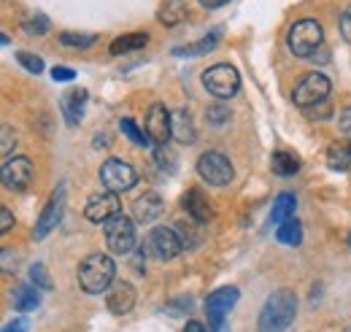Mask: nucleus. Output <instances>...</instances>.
Instances as JSON below:
<instances>
[{
    "instance_id": "ea45409f",
    "label": "nucleus",
    "mask_w": 351,
    "mask_h": 332,
    "mask_svg": "<svg viewBox=\"0 0 351 332\" xmlns=\"http://www.w3.org/2000/svg\"><path fill=\"white\" fill-rule=\"evenodd\" d=\"M27 327H30V324H27V319H25V316H19V319L8 322V324L3 327V332H25Z\"/></svg>"
},
{
    "instance_id": "79ce46f5",
    "label": "nucleus",
    "mask_w": 351,
    "mask_h": 332,
    "mask_svg": "<svg viewBox=\"0 0 351 332\" xmlns=\"http://www.w3.org/2000/svg\"><path fill=\"white\" fill-rule=\"evenodd\" d=\"M184 332H206V327H203L200 322H186V327H184Z\"/></svg>"
},
{
    "instance_id": "4be33fe9",
    "label": "nucleus",
    "mask_w": 351,
    "mask_h": 332,
    "mask_svg": "<svg viewBox=\"0 0 351 332\" xmlns=\"http://www.w3.org/2000/svg\"><path fill=\"white\" fill-rule=\"evenodd\" d=\"M295 208H298V198L292 192H281L276 200H273V211H270V222L273 224H284L295 216Z\"/></svg>"
},
{
    "instance_id": "f03ea898",
    "label": "nucleus",
    "mask_w": 351,
    "mask_h": 332,
    "mask_svg": "<svg viewBox=\"0 0 351 332\" xmlns=\"http://www.w3.org/2000/svg\"><path fill=\"white\" fill-rule=\"evenodd\" d=\"M114 273H117L114 259L103 251H95V254L82 259L76 276H79V287L87 294H100V292L114 287Z\"/></svg>"
},
{
    "instance_id": "473e14b6",
    "label": "nucleus",
    "mask_w": 351,
    "mask_h": 332,
    "mask_svg": "<svg viewBox=\"0 0 351 332\" xmlns=\"http://www.w3.org/2000/svg\"><path fill=\"white\" fill-rule=\"evenodd\" d=\"M30 281H33L38 289H51V278H49L44 265H33V268H30Z\"/></svg>"
},
{
    "instance_id": "9d476101",
    "label": "nucleus",
    "mask_w": 351,
    "mask_h": 332,
    "mask_svg": "<svg viewBox=\"0 0 351 332\" xmlns=\"http://www.w3.org/2000/svg\"><path fill=\"white\" fill-rule=\"evenodd\" d=\"M135 241H138V235H135L132 219L119 213L111 222H106V244L114 254H130L135 249Z\"/></svg>"
},
{
    "instance_id": "423d86ee",
    "label": "nucleus",
    "mask_w": 351,
    "mask_h": 332,
    "mask_svg": "<svg viewBox=\"0 0 351 332\" xmlns=\"http://www.w3.org/2000/svg\"><path fill=\"white\" fill-rule=\"evenodd\" d=\"M186 249L178 230L176 227H154L149 235H146V244H143V251L154 259H173L181 251Z\"/></svg>"
},
{
    "instance_id": "7ed1b4c3",
    "label": "nucleus",
    "mask_w": 351,
    "mask_h": 332,
    "mask_svg": "<svg viewBox=\"0 0 351 332\" xmlns=\"http://www.w3.org/2000/svg\"><path fill=\"white\" fill-rule=\"evenodd\" d=\"M322 41H324V30L316 19H300L287 33V46L295 57H313V51L322 49Z\"/></svg>"
},
{
    "instance_id": "f3484780",
    "label": "nucleus",
    "mask_w": 351,
    "mask_h": 332,
    "mask_svg": "<svg viewBox=\"0 0 351 332\" xmlns=\"http://www.w3.org/2000/svg\"><path fill=\"white\" fill-rule=\"evenodd\" d=\"M162 213V198L157 192H143L135 203H132V216L141 224H152L157 216Z\"/></svg>"
},
{
    "instance_id": "c85d7f7f",
    "label": "nucleus",
    "mask_w": 351,
    "mask_h": 332,
    "mask_svg": "<svg viewBox=\"0 0 351 332\" xmlns=\"http://www.w3.org/2000/svg\"><path fill=\"white\" fill-rule=\"evenodd\" d=\"M22 30L27 36H46L49 33V19L44 14H30V16L22 19Z\"/></svg>"
},
{
    "instance_id": "5701e85b",
    "label": "nucleus",
    "mask_w": 351,
    "mask_h": 332,
    "mask_svg": "<svg viewBox=\"0 0 351 332\" xmlns=\"http://www.w3.org/2000/svg\"><path fill=\"white\" fill-rule=\"evenodd\" d=\"M146 43H149L146 33H128V36H119L117 41H111V54L122 57V54H130V51H141Z\"/></svg>"
},
{
    "instance_id": "e433bc0d",
    "label": "nucleus",
    "mask_w": 351,
    "mask_h": 332,
    "mask_svg": "<svg viewBox=\"0 0 351 332\" xmlns=\"http://www.w3.org/2000/svg\"><path fill=\"white\" fill-rule=\"evenodd\" d=\"M338 127H341V132H343V135H349L351 138V106H346V108L341 111V117H338Z\"/></svg>"
},
{
    "instance_id": "a19ab883",
    "label": "nucleus",
    "mask_w": 351,
    "mask_h": 332,
    "mask_svg": "<svg viewBox=\"0 0 351 332\" xmlns=\"http://www.w3.org/2000/svg\"><path fill=\"white\" fill-rule=\"evenodd\" d=\"M224 3H230V0H200L203 8H219V5H224Z\"/></svg>"
},
{
    "instance_id": "7c9ffc66",
    "label": "nucleus",
    "mask_w": 351,
    "mask_h": 332,
    "mask_svg": "<svg viewBox=\"0 0 351 332\" xmlns=\"http://www.w3.org/2000/svg\"><path fill=\"white\" fill-rule=\"evenodd\" d=\"M60 41L65 46H76V49H89L92 43L97 41V36H84V33H62Z\"/></svg>"
},
{
    "instance_id": "37998d69",
    "label": "nucleus",
    "mask_w": 351,
    "mask_h": 332,
    "mask_svg": "<svg viewBox=\"0 0 351 332\" xmlns=\"http://www.w3.org/2000/svg\"><path fill=\"white\" fill-rule=\"evenodd\" d=\"M349 244H351V235H349Z\"/></svg>"
},
{
    "instance_id": "0eeeda50",
    "label": "nucleus",
    "mask_w": 351,
    "mask_h": 332,
    "mask_svg": "<svg viewBox=\"0 0 351 332\" xmlns=\"http://www.w3.org/2000/svg\"><path fill=\"white\" fill-rule=\"evenodd\" d=\"M197 173L203 181H208L211 187H227L235 178L232 163L227 160V154L221 152H203L197 160Z\"/></svg>"
},
{
    "instance_id": "aec40b11",
    "label": "nucleus",
    "mask_w": 351,
    "mask_h": 332,
    "mask_svg": "<svg viewBox=\"0 0 351 332\" xmlns=\"http://www.w3.org/2000/svg\"><path fill=\"white\" fill-rule=\"evenodd\" d=\"M173 135L178 143H186V146L197 141V130H195V122L186 108H178L173 114Z\"/></svg>"
},
{
    "instance_id": "58836bf2",
    "label": "nucleus",
    "mask_w": 351,
    "mask_h": 332,
    "mask_svg": "<svg viewBox=\"0 0 351 332\" xmlns=\"http://www.w3.org/2000/svg\"><path fill=\"white\" fill-rule=\"evenodd\" d=\"M14 227V216L8 208H0V233H8Z\"/></svg>"
},
{
    "instance_id": "72a5a7b5",
    "label": "nucleus",
    "mask_w": 351,
    "mask_h": 332,
    "mask_svg": "<svg viewBox=\"0 0 351 332\" xmlns=\"http://www.w3.org/2000/svg\"><path fill=\"white\" fill-rule=\"evenodd\" d=\"M154 157H157V165L162 167V170H165V167H168V173H173L176 170L173 154H171L165 146H157V154H154Z\"/></svg>"
},
{
    "instance_id": "ddd939ff",
    "label": "nucleus",
    "mask_w": 351,
    "mask_h": 332,
    "mask_svg": "<svg viewBox=\"0 0 351 332\" xmlns=\"http://www.w3.org/2000/svg\"><path fill=\"white\" fill-rule=\"evenodd\" d=\"M146 132L157 146H165L171 132H173V117L162 103H152L149 114H146Z\"/></svg>"
},
{
    "instance_id": "c756f323",
    "label": "nucleus",
    "mask_w": 351,
    "mask_h": 332,
    "mask_svg": "<svg viewBox=\"0 0 351 332\" xmlns=\"http://www.w3.org/2000/svg\"><path fill=\"white\" fill-rule=\"evenodd\" d=\"M16 62H19L27 73H44V60L36 57L33 51H16Z\"/></svg>"
},
{
    "instance_id": "39448f33",
    "label": "nucleus",
    "mask_w": 351,
    "mask_h": 332,
    "mask_svg": "<svg viewBox=\"0 0 351 332\" xmlns=\"http://www.w3.org/2000/svg\"><path fill=\"white\" fill-rule=\"evenodd\" d=\"M330 89H332V84L324 73H308L306 79L298 82L295 92H292V100H295V106L308 111V108H316V106L327 103Z\"/></svg>"
},
{
    "instance_id": "cd10ccee",
    "label": "nucleus",
    "mask_w": 351,
    "mask_h": 332,
    "mask_svg": "<svg viewBox=\"0 0 351 332\" xmlns=\"http://www.w3.org/2000/svg\"><path fill=\"white\" fill-rule=\"evenodd\" d=\"M119 130L130 138L132 143H138V146H149V143H152L149 132H146V130H141V127L135 125L132 119H128V117H125V119H119Z\"/></svg>"
},
{
    "instance_id": "4c0bfd02",
    "label": "nucleus",
    "mask_w": 351,
    "mask_h": 332,
    "mask_svg": "<svg viewBox=\"0 0 351 332\" xmlns=\"http://www.w3.org/2000/svg\"><path fill=\"white\" fill-rule=\"evenodd\" d=\"M341 36H343V41L351 43V5L343 11V16H341Z\"/></svg>"
},
{
    "instance_id": "a211bd4d",
    "label": "nucleus",
    "mask_w": 351,
    "mask_h": 332,
    "mask_svg": "<svg viewBox=\"0 0 351 332\" xmlns=\"http://www.w3.org/2000/svg\"><path fill=\"white\" fill-rule=\"evenodd\" d=\"M87 89H73V92H65L62 100H60V108L65 114V122L68 125H79L82 117H84V108H87Z\"/></svg>"
},
{
    "instance_id": "a878e982",
    "label": "nucleus",
    "mask_w": 351,
    "mask_h": 332,
    "mask_svg": "<svg viewBox=\"0 0 351 332\" xmlns=\"http://www.w3.org/2000/svg\"><path fill=\"white\" fill-rule=\"evenodd\" d=\"M270 167L278 176H295L300 170V160L295 154H289V152H276L273 160H270Z\"/></svg>"
},
{
    "instance_id": "412c9836",
    "label": "nucleus",
    "mask_w": 351,
    "mask_h": 332,
    "mask_svg": "<svg viewBox=\"0 0 351 332\" xmlns=\"http://www.w3.org/2000/svg\"><path fill=\"white\" fill-rule=\"evenodd\" d=\"M186 16V0H162L160 3V11H157V19L165 25V27H176L181 25Z\"/></svg>"
},
{
    "instance_id": "6ab92c4d",
    "label": "nucleus",
    "mask_w": 351,
    "mask_h": 332,
    "mask_svg": "<svg viewBox=\"0 0 351 332\" xmlns=\"http://www.w3.org/2000/svg\"><path fill=\"white\" fill-rule=\"evenodd\" d=\"M221 38V27H214L208 36H203L200 41L195 43H186V46H178L173 54L176 57H200V54H206V51H211Z\"/></svg>"
},
{
    "instance_id": "2eb2a0df",
    "label": "nucleus",
    "mask_w": 351,
    "mask_h": 332,
    "mask_svg": "<svg viewBox=\"0 0 351 332\" xmlns=\"http://www.w3.org/2000/svg\"><path fill=\"white\" fill-rule=\"evenodd\" d=\"M106 305L114 316H125L135 308V287L130 281H117L111 289H108V297H106Z\"/></svg>"
},
{
    "instance_id": "f704fd0d",
    "label": "nucleus",
    "mask_w": 351,
    "mask_h": 332,
    "mask_svg": "<svg viewBox=\"0 0 351 332\" xmlns=\"http://www.w3.org/2000/svg\"><path fill=\"white\" fill-rule=\"evenodd\" d=\"M51 79L54 82H73L76 79V71L73 68H65V65H54L51 68Z\"/></svg>"
},
{
    "instance_id": "4468645a",
    "label": "nucleus",
    "mask_w": 351,
    "mask_h": 332,
    "mask_svg": "<svg viewBox=\"0 0 351 332\" xmlns=\"http://www.w3.org/2000/svg\"><path fill=\"white\" fill-rule=\"evenodd\" d=\"M84 216L89 222H97V224H106L111 222L114 216H119V195L117 192H100V195H92L84 208Z\"/></svg>"
},
{
    "instance_id": "393cba45",
    "label": "nucleus",
    "mask_w": 351,
    "mask_h": 332,
    "mask_svg": "<svg viewBox=\"0 0 351 332\" xmlns=\"http://www.w3.org/2000/svg\"><path fill=\"white\" fill-rule=\"evenodd\" d=\"M276 238H278V244H287V246H300V244H303V227H300V222H298V219H289V222L278 224Z\"/></svg>"
},
{
    "instance_id": "bb28decb",
    "label": "nucleus",
    "mask_w": 351,
    "mask_h": 332,
    "mask_svg": "<svg viewBox=\"0 0 351 332\" xmlns=\"http://www.w3.org/2000/svg\"><path fill=\"white\" fill-rule=\"evenodd\" d=\"M327 160L332 170H351V141L349 143H335L327 152Z\"/></svg>"
},
{
    "instance_id": "9b49d317",
    "label": "nucleus",
    "mask_w": 351,
    "mask_h": 332,
    "mask_svg": "<svg viewBox=\"0 0 351 332\" xmlns=\"http://www.w3.org/2000/svg\"><path fill=\"white\" fill-rule=\"evenodd\" d=\"M0 176H3L5 189L25 192L33 181V163H30V157H8V160H3Z\"/></svg>"
},
{
    "instance_id": "f257e3e1",
    "label": "nucleus",
    "mask_w": 351,
    "mask_h": 332,
    "mask_svg": "<svg viewBox=\"0 0 351 332\" xmlns=\"http://www.w3.org/2000/svg\"><path fill=\"white\" fill-rule=\"evenodd\" d=\"M295 316H298V294L292 289H276L273 294H267L260 311L257 332H287Z\"/></svg>"
},
{
    "instance_id": "6e6552de",
    "label": "nucleus",
    "mask_w": 351,
    "mask_h": 332,
    "mask_svg": "<svg viewBox=\"0 0 351 332\" xmlns=\"http://www.w3.org/2000/svg\"><path fill=\"white\" fill-rule=\"evenodd\" d=\"M135 181H138V173L132 170L130 163H125V160H117V157H111V160H106L103 165H100V184L108 189V192H128L135 187Z\"/></svg>"
},
{
    "instance_id": "20e7f679",
    "label": "nucleus",
    "mask_w": 351,
    "mask_h": 332,
    "mask_svg": "<svg viewBox=\"0 0 351 332\" xmlns=\"http://www.w3.org/2000/svg\"><path fill=\"white\" fill-rule=\"evenodd\" d=\"M203 86H206L214 97L230 100V97L238 95V89H241V73H238L230 62L211 65V68L203 73Z\"/></svg>"
},
{
    "instance_id": "dca6fc26",
    "label": "nucleus",
    "mask_w": 351,
    "mask_h": 332,
    "mask_svg": "<svg viewBox=\"0 0 351 332\" xmlns=\"http://www.w3.org/2000/svg\"><path fill=\"white\" fill-rule=\"evenodd\" d=\"M181 206L184 211L197 222V224H208L214 219V208L208 203V198L203 195V189H189L184 198H181Z\"/></svg>"
},
{
    "instance_id": "1a4fd4ad",
    "label": "nucleus",
    "mask_w": 351,
    "mask_h": 332,
    "mask_svg": "<svg viewBox=\"0 0 351 332\" xmlns=\"http://www.w3.org/2000/svg\"><path fill=\"white\" fill-rule=\"evenodd\" d=\"M238 297H241V292L235 289V287H221V289H214L206 297V316H208L211 332L221 330V324L230 316V311L235 308Z\"/></svg>"
},
{
    "instance_id": "c9c22d12",
    "label": "nucleus",
    "mask_w": 351,
    "mask_h": 332,
    "mask_svg": "<svg viewBox=\"0 0 351 332\" xmlns=\"http://www.w3.org/2000/svg\"><path fill=\"white\" fill-rule=\"evenodd\" d=\"M208 119H211L214 125H224V122L230 119V111H227L224 106H211V108H208Z\"/></svg>"
},
{
    "instance_id": "c03bdc74",
    "label": "nucleus",
    "mask_w": 351,
    "mask_h": 332,
    "mask_svg": "<svg viewBox=\"0 0 351 332\" xmlns=\"http://www.w3.org/2000/svg\"><path fill=\"white\" fill-rule=\"evenodd\" d=\"M346 332H351V327H349V330H346Z\"/></svg>"
},
{
    "instance_id": "2f4dec72",
    "label": "nucleus",
    "mask_w": 351,
    "mask_h": 332,
    "mask_svg": "<svg viewBox=\"0 0 351 332\" xmlns=\"http://www.w3.org/2000/svg\"><path fill=\"white\" fill-rule=\"evenodd\" d=\"M3 143H0V154H3V160H8L11 157V152H14V146H16V132L11 130L8 125H3Z\"/></svg>"
},
{
    "instance_id": "f8f14e48",
    "label": "nucleus",
    "mask_w": 351,
    "mask_h": 332,
    "mask_svg": "<svg viewBox=\"0 0 351 332\" xmlns=\"http://www.w3.org/2000/svg\"><path fill=\"white\" fill-rule=\"evenodd\" d=\"M62 208H65V187H57V189L51 192L49 203L44 206V211H41L36 227H33V238H36V241H44L46 235L60 224V219H62Z\"/></svg>"
},
{
    "instance_id": "b1692460",
    "label": "nucleus",
    "mask_w": 351,
    "mask_h": 332,
    "mask_svg": "<svg viewBox=\"0 0 351 332\" xmlns=\"http://www.w3.org/2000/svg\"><path fill=\"white\" fill-rule=\"evenodd\" d=\"M38 287H30V284H22V287H16L14 289V308L16 311H36L38 308V303H41V297H38Z\"/></svg>"
}]
</instances>
